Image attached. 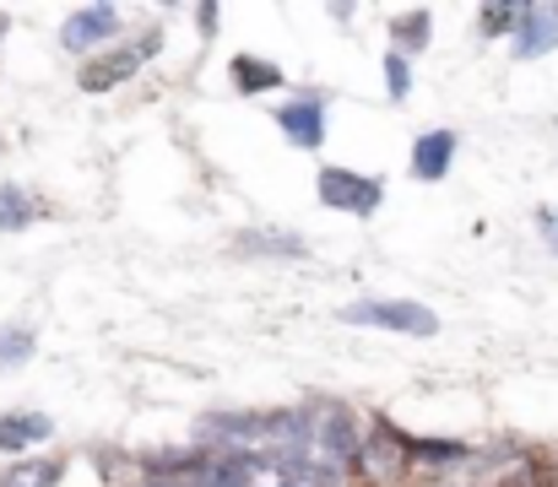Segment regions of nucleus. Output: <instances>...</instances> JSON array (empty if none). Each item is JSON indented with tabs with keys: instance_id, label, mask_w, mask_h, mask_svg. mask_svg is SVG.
Instances as JSON below:
<instances>
[{
	"instance_id": "obj_15",
	"label": "nucleus",
	"mask_w": 558,
	"mask_h": 487,
	"mask_svg": "<svg viewBox=\"0 0 558 487\" xmlns=\"http://www.w3.org/2000/svg\"><path fill=\"white\" fill-rule=\"evenodd\" d=\"M228 82L239 87V93H277L282 87V65H271V60H260V54H233L228 60Z\"/></svg>"
},
{
	"instance_id": "obj_10",
	"label": "nucleus",
	"mask_w": 558,
	"mask_h": 487,
	"mask_svg": "<svg viewBox=\"0 0 558 487\" xmlns=\"http://www.w3.org/2000/svg\"><path fill=\"white\" fill-rule=\"evenodd\" d=\"M456 147H461L456 131H445V125H439V131H423V136L412 142V158H407L412 162V179H423V184L445 179L450 162H456Z\"/></svg>"
},
{
	"instance_id": "obj_20",
	"label": "nucleus",
	"mask_w": 558,
	"mask_h": 487,
	"mask_svg": "<svg viewBox=\"0 0 558 487\" xmlns=\"http://www.w3.org/2000/svg\"><path fill=\"white\" fill-rule=\"evenodd\" d=\"M515 22H521V5H483L477 11V33L483 38H510Z\"/></svg>"
},
{
	"instance_id": "obj_16",
	"label": "nucleus",
	"mask_w": 558,
	"mask_h": 487,
	"mask_svg": "<svg viewBox=\"0 0 558 487\" xmlns=\"http://www.w3.org/2000/svg\"><path fill=\"white\" fill-rule=\"evenodd\" d=\"M494 487H558V466L548 455H537V450H521V455L505 461V472H499Z\"/></svg>"
},
{
	"instance_id": "obj_18",
	"label": "nucleus",
	"mask_w": 558,
	"mask_h": 487,
	"mask_svg": "<svg viewBox=\"0 0 558 487\" xmlns=\"http://www.w3.org/2000/svg\"><path fill=\"white\" fill-rule=\"evenodd\" d=\"M44 217V206L22 190V184H0V233H22Z\"/></svg>"
},
{
	"instance_id": "obj_5",
	"label": "nucleus",
	"mask_w": 558,
	"mask_h": 487,
	"mask_svg": "<svg viewBox=\"0 0 558 487\" xmlns=\"http://www.w3.org/2000/svg\"><path fill=\"white\" fill-rule=\"evenodd\" d=\"M364 423H359V412L353 406H342V401H320L315 406V450L326 455V461H337L342 472H353V461H359V450H364Z\"/></svg>"
},
{
	"instance_id": "obj_21",
	"label": "nucleus",
	"mask_w": 558,
	"mask_h": 487,
	"mask_svg": "<svg viewBox=\"0 0 558 487\" xmlns=\"http://www.w3.org/2000/svg\"><path fill=\"white\" fill-rule=\"evenodd\" d=\"M385 93H390L396 104L412 93V65H407V54H396V49L385 54Z\"/></svg>"
},
{
	"instance_id": "obj_11",
	"label": "nucleus",
	"mask_w": 558,
	"mask_h": 487,
	"mask_svg": "<svg viewBox=\"0 0 558 487\" xmlns=\"http://www.w3.org/2000/svg\"><path fill=\"white\" fill-rule=\"evenodd\" d=\"M260 477V455L255 450H211L201 487H255Z\"/></svg>"
},
{
	"instance_id": "obj_6",
	"label": "nucleus",
	"mask_w": 558,
	"mask_h": 487,
	"mask_svg": "<svg viewBox=\"0 0 558 487\" xmlns=\"http://www.w3.org/2000/svg\"><path fill=\"white\" fill-rule=\"evenodd\" d=\"M114 33H120V5H109V0H98V5H76V11L60 22V49L93 60V54L109 49Z\"/></svg>"
},
{
	"instance_id": "obj_23",
	"label": "nucleus",
	"mask_w": 558,
	"mask_h": 487,
	"mask_svg": "<svg viewBox=\"0 0 558 487\" xmlns=\"http://www.w3.org/2000/svg\"><path fill=\"white\" fill-rule=\"evenodd\" d=\"M195 27H201V38H211L217 33V5H195Z\"/></svg>"
},
{
	"instance_id": "obj_25",
	"label": "nucleus",
	"mask_w": 558,
	"mask_h": 487,
	"mask_svg": "<svg viewBox=\"0 0 558 487\" xmlns=\"http://www.w3.org/2000/svg\"><path fill=\"white\" fill-rule=\"evenodd\" d=\"M5 33H11V11H0V44H5Z\"/></svg>"
},
{
	"instance_id": "obj_13",
	"label": "nucleus",
	"mask_w": 558,
	"mask_h": 487,
	"mask_svg": "<svg viewBox=\"0 0 558 487\" xmlns=\"http://www.w3.org/2000/svg\"><path fill=\"white\" fill-rule=\"evenodd\" d=\"M428 38H434V11L428 5H412V11L390 16V49L396 54H423Z\"/></svg>"
},
{
	"instance_id": "obj_9",
	"label": "nucleus",
	"mask_w": 558,
	"mask_h": 487,
	"mask_svg": "<svg viewBox=\"0 0 558 487\" xmlns=\"http://www.w3.org/2000/svg\"><path fill=\"white\" fill-rule=\"evenodd\" d=\"M466 461H472V445H461V439H407V472L423 483H439L445 472H456Z\"/></svg>"
},
{
	"instance_id": "obj_7",
	"label": "nucleus",
	"mask_w": 558,
	"mask_h": 487,
	"mask_svg": "<svg viewBox=\"0 0 558 487\" xmlns=\"http://www.w3.org/2000/svg\"><path fill=\"white\" fill-rule=\"evenodd\" d=\"M277 131L288 136V147L320 153V147H326V98H320V93H299L293 104L277 109Z\"/></svg>"
},
{
	"instance_id": "obj_8",
	"label": "nucleus",
	"mask_w": 558,
	"mask_h": 487,
	"mask_svg": "<svg viewBox=\"0 0 558 487\" xmlns=\"http://www.w3.org/2000/svg\"><path fill=\"white\" fill-rule=\"evenodd\" d=\"M510 49L515 60H543L558 49V5L537 0V5H521V22L510 33Z\"/></svg>"
},
{
	"instance_id": "obj_24",
	"label": "nucleus",
	"mask_w": 558,
	"mask_h": 487,
	"mask_svg": "<svg viewBox=\"0 0 558 487\" xmlns=\"http://www.w3.org/2000/svg\"><path fill=\"white\" fill-rule=\"evenodd\" d=\"M142 487H201V483H174V477H142Z\"/></svg>"
},
{
	"instance_id": "obj_17",
	"label": "nucleus",
	"mask_w": 558,
	"mask_h": 487,
	"mask_svg": "<svg viewBox=\"0 0 558 487\" xmlns=\"http://www.w3.org/2000/svg\"><path fill=\"white\" fill-rule=\"evenodd\" d=\"M60 483H65V461H44V455L11 461L0 472V487H60Z\"/></svg>"
},
{
	"instance_id": "obj_4",
	"label": "nucleus",
	"mask_w": 558,
	"mask_h": 487,
	"mask_svg": "<svg viewBox=\"0 0 558 487\" xmlns=\"http://www.w3.org/2000/svg\"><path fill=\"white\" fill-rule=\"evenodd\" d=\"M315 195H320V206H326V211L374 217V211H379V200H385V184H379V179H369V173H359V168H342V162H331V168H320V179H315Z\"/></svg>"
},
{
	"instance_id": "obj_2",
	"label": "nucleus",
	"mask_w": 558,
	"mask_h": 487,
	"mask_svg": "<svg viewBox=\"0 0 558 487\" xmlns=\"http://www.w3.org/2000/svg\"><path fill=\"white\" fill-rule=\"evenodd\" d=\"M364 487H396L407 477V434L390 423V417H374L369 434H364V450L353 461V472Z\"/></svg>"
},
{
	"instance_id": "obj_3",
	"label": "nucleus",
	"mask_w": 558,
	"mask_h": 487,
	"mask_svg": "<svg viewBox=\"0 0 558 487\" xmlns=\"http://www.w3.org/2000/svg\"><path fill=\"white\" fill-rule=\"evenodd\" d=\"M348 325H369V330H396V336H434L439 330V315L417 299H359L342 309Z\"/></svg>"
},
{
	"instance_id": "obj_1",
	"label": "nucleus",
	"mask_w": 558,
	"mask_h": 487,
	"mask_svg": "<svg viewBox=\"0 0 558 487\" xmlns=\"http://www.w3.org/2000/svg\"><path fill=\"white\" fill-rule=\"evenodd\" d=\"M158 49H163V33H158V27H147V33H142V44H114V49H104V54L82 60L76 87H82V93H114L120 82H136V71H142Z\"/></svg>"
},
{
	"instance_id": "obj_12",
	"label": "nucleus",
	"mask_w": 558,
	"mask_h": 487,
	"mask_svg": "<svg viewBox=\"0 0 558 487\" xmlns=\"http://www.w3.org/2000/svg\"><path fill=\"white\" fill-rule=\"evenodd\" d=\"M54 439V423L44 412H0V450L16 455V450H33V445H49Z\"/></svg>"
},
{
	"instance_id": "obj_19",
	"label": "nucleus",
	"mask_w": 558,
	"mask_h": 487,
	"mask_svg": "<svg viewBox=\"0 0 558 487\" xmlns=\"http://www.w3.org/2000/svg\"><path fill=\"white\" fill-rule=\"evenodd\" d=\"M33 352H38V341L27 325H0V374H16L22 363H33Z\"/></svg>"
},
{
	"instance_id": "obj_22",
	"label": "nucleus",
	"mask_w": 558,
	"mask_h": 487,
	"mask_svg": "<svg viewBox=\"0 0 558 487\" xmlns=\"http://www.w3.org/2000/svg\"><path fill=\"white\" fill-rule=\"evenodd\" d=\"M537 233H543V244L558 255V206H543V211H537Z\"/></svg>"
},
{
	"instance_id": "obj_14",
	"label": "nucleus",
	"mask_w": 558,
	"mask_h": 487,
	"mask_svg": "<svg viewBox=\"0 0 558 487\" xmlns=\"http://www.w3.org/2000/svg\"><path fill=\"white\" fill-rule=\"evenodd\" d=\"M239 255H271V260H304L310 244L299 233H282V228H250L239 233Z\"/></svg>"
}]
</instances>
